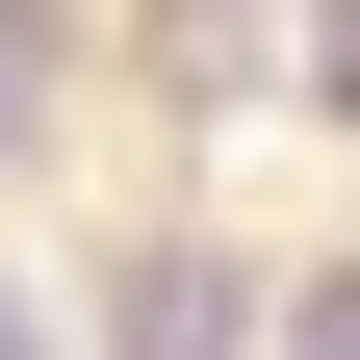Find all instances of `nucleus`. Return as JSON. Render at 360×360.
<instances>
[{
    "instance_id": "f257e3e1",
    "label": "nucleus",
    "mask_w": 360,
    "mask_h": 360,
    "mask_svg": "<svg viewBox=\"0 0 360 360\" xmlns=\"http://www.w3.org/2000/svg\"><path fill=\"white\" fill-rule=\"evenodd\" d=\"M129 360H232V257H129Z\"/></svg>"
},
{
    "instance_id": "f03ea898",
    "label": "nucleus",
    "mask_w": 360,
    "mask_h": 360,
    "mask_svg": "<svg viewBox=\"0 0 360 360\" xmlns=\"http://www.w3.org/2000/svg\"><path fill=\"white\" fill-rule=\"evenodd\" d=\"M26 26H52V0H0V155L52 129V52H26Z\"/></svg>"
},
{
    "instance_id": "7ed1b4c3",
    "label": "nucleus",
    "mask_w": 360,
    "mask_h": 360,
    "mask_svg": "<svg viewBox=\"0 0 360 360\" xmlns=\"http://www.w3.org/2000/svg\"><path fill=\"white\" fill-rule=\"evenodd\" d=\"M283 360H360V283H309V309H283Z\"/></svg>"
},
{
    "instance_id": "20e7f679",
    "label": "nucleus",
    "mask_w": 360,
    "mask_h": 360,
    "mask_svg": "<svg viewBox=\"0 0 360 360\" xmlns=\"http://www.w3.org/2000/svg\"><path fill=\"white\" fill-rule=\"evenodd\" d=\"M0 360H52V283H0Z\"/></svg>"
},
{
    "instance_id": "39448f33",
    "label": "nucleus",
    "mask_w": 360,
    "mask_h": 360,
    "mask_svg": "<svg viewBox=\"0 0 360 360\" xmlns=\"http://www.w3.org/2000/svg\"><path fill=\"white\" fill-rule=\"evenodd\" d=\"M309 77H335V103H360V0H335V52H309Z\"/></svg>"
}]
</instances>
